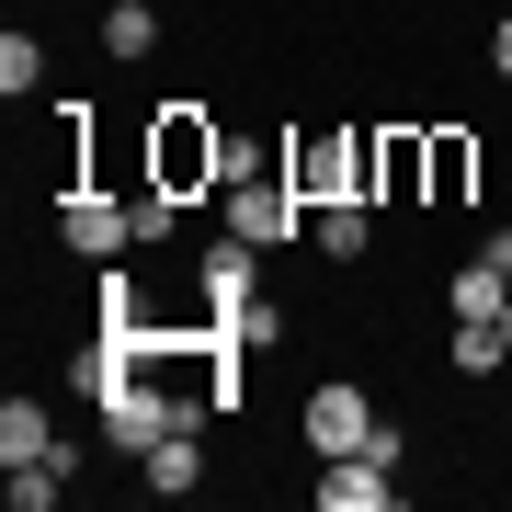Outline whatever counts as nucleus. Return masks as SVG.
I'll return each mask as SVG.
<instances>
[{"label": "nucleus", "mask_w": 512, "mask_h": 512, "mask_svg": "<svg viewBox=\"0 0 512 512\" xmlns=\"http://www.w3.org/2000/svg\"><path fill=\"white\" fill-rule=\"evenodd\" d=\"M228 171H239V148L217 137V114H205V103H160V114H148V183H160V194H205V183H228Z\"/></svg>", "instance_id": "1"}, {"label": "nucleus", "mask_w": 512, "mask_h": 512, "mask_svg": "<svg viewBox=\"0 0 512 512\" xmlns=\"http://www.w3.org/2000/svg\"><path fill=\"white\" fill-rule=\"evenodd\" d=\"M308 456H399V421L353 376H330V387H308Z\"/></svg>", "instance_id": "2"}, {"label": "nucleus", "mask_w": 512, "mask_h": 512, "mask_svg": "<svg viewBox=\"0 0 512 512\" xmlns=\"http://www.w3.org/2000/svg\"><path fill=\"white\" fill-rule=\"evenodd\" d=\"M285 183L330 205V194H376V137H319V148H285Z\"/></svg>", "instance_id": "3"}, {"label": "nucleus", "mask_w": 512, "mask_h": 512, "mask_svg": "<svg viewBox=\"0 0 512 512\" xmlns=\"http://www.w3.org/2000/svg\"><path fill=\"white\" fill-rule=\"evenodd\" d=\"M217 205H228V239H251V251H274V239H296V217H308V194L296 183H217Z\"/></svg>", "instance_id": "4"}, {"label": "nucleus", "mask_w": 512, "mask_h": 512, "mask_svg": "<svg viewBox=\"0 0 512 512\" xmlns=\"http://www.w3.org/2000/svg\"><path fill=\"white\" fill-rule=\"evenodd\" d=\"M399 501V456H319V512H387Z\"/></svg>", "instance_id": "5"}, {"label": "nucleus", "mask_w": 512, "mask_h": 512, "mask_svg": "<svg viewBox=\"0 0 512 512\" xmlns=\"http://www.w3.org/2000/svg\"><path fill=\"white\" fill-rule=\"evenodd\" d=\"M376 205H433V137H421V126H387L376 137Z\"/></svg>", "instance_id": "6"}, {"label": "nucleus", "mask_w": 512, "mask_h": 512, "mask_svg": "<svg viewBox=\"0 0 512 512\" xmlns=\"http://www.w3.org/2000/svg\"><path fill=\"white\" fill-rule=\"evenodd\" d=\"M69 251L80 262H126V239H137V205H114V194H69Z\"/></svg>", "instance_id": "7"}, {"label": "nucleus", "mask_w": 512, "mask_h": 512, "mask_svg": "<svg viewBox=\"0 0 512 512\" xmlns=\"http://www.w3.org/2000/svg\"><path fill=\"white\" fill-rule=\"evenodd\" d=\"M365 205H376V194H330V205H308V239H319L330 262H365V251H376V217H365Z\"/></svg>", "instance_id": "8"}, {"label": "nucleus", "mask_w": 512, "mask_h": 512, "mask_svg": "<svg viewBox=\"0 0 512 512\" xmlns=\"http://www.w3.org/2000/svg\"><path fill=\"white\" fill-rule=\"evenodd\" d=\"M194 478H205V444H194V421H183V433H160V444L137 456V490H160V501H183Z\"/></svg>", "instance_id": "9"}, {"label": "nucleus", "mask_w": 512, "mask_h": 512, "mask_svg": "<svg viewBox=\"0 0 512 512\" xmlns=\"http://www.w3.org/2000/svg\"><path fill=\"white\" fill-rule=\"evenodd\" d=\"M35 456H57V421H46L35 387H23V399H0V467H35Z\"/></svg>", "instance_id": "10"}, {"label": "nucleus", "mask_w": 512, "mask_h": 512, "mask_svg": "<svg viewBox=\"0 0 512 512\" xmlns=\"http://www.w3.org/2000/svg\"><path fill=\"white\" fill-rule=\"evenodd\" d=\"M444 308H456V319H501V308H512V274H501V262H490V251H478V262H467V274H456V285H444Z\"/></svg>", "instance_id": "11"}, {"label": "nucleus", "mask_w": 512, "mask_h": 512, "mask_svg": "<svg viewBox=\"0 0 512 512\" xmlns=\"http://www.w3.org/2000/svg\"><path fill=\"white\" fill-rule=\"evenodd\" d=\"M217 342H228V353H274V342H285V308L239 296V308H217Z\"/></svg>", "instance_id": "12"}, {"label": "nucleus", "mask_w": 512, "mask_h": 512, "mask_svg": "<svg viewBox=\"0 0 512 512\" xmlns=\"http://www.w3.org/2000/svg\"><path fill=\"white\" fill-rule=\"evenodd\" d=\"M467 183H478V137L433 126V205H467Z\"/></svg>", "instance_id": "13"}, {"label": "nucleus", "mask_w": 512, "mask_h": 512, "mask_svg": "<svg viewBox=\"0 0 512 512\" xmlns=\"http://www.w3.org/2000/svg\"><path fill=\"white\" fill-rule=\"evenodd\" d=\"M239 296H251V239H217V251H205V319L239 308Z\"/></svg>", "instance_id": "14"}, {"label": "nucleus", "mask_w": 512, "mask_h": 512, "mask_svg": "<svg viewBox=\"0 0 512 512\" xmlns=\"http://www.w3.org/2000/svg\"><path fill=\"white\" fill-rule=\"evenodd\" d=\"M92 35H103V57H148V46H160V12H148V0H114Z\"/></svg>", "instance_id": "15"}, {"label": "nucleus", "mask_w": 512, "mask_h": 512, "mask_svg": "<svg viewBox=\"0 0 512 512\" xmlns=\"http://www.w3.org/2000/svg\"><path fill=\"white\" fill-rule=\"evenodd\" d=\"M0 490H12V512H57V490H69V444H57V456H35V467H12Z\"/></svg>", "instance_id": "16"}, {"label": "nucleus", "mask_w": 512, "mask_h": 512, "mask_svg": "<svg viewBox=\"0 0 512 512\" xmlns=\"http://www.w3.org/2000/svg\"><path fill=\"white\" fill-rule=\"evenodd\" d=\"M0 92H12V103L46 92V46H35V35H0Z\"/></svg>", "instance_id": "17"}, {"label": "nucleus", "mask_w": 512, "mask_h": 512, "mask_svg": "<svg viewBox=\"0 0 512 512\" xmlns=\"http://www.w3.org/2000/svg\"><path fill=\"white\" fill-rule=\"evenodd\" d=\"M490 69L512 80V0H501V23H490Z\"/></svg>", "instance_id": "18"}, {"label": "nucleus", "mask_w": 512, "mask_h": 512, "mask_svg": "<svg viewBox=\"0 0 512 512\" xmlns=\"http://www.w3.org/2000/svg\"><path fill=\"white\" fill-rule=\"evenodd\" d=\"M490 262H501V274H512V228H490Z\"/></svg>", "instance_id": "19"}, {"label": "nucleus", "mask_w": 512, "mask_h": 512, "mask_svg": "<svg viewBox=\"0 0 512 512\" xmlns=\"http://www.w3.org/2000/svg\"><path fill=\"white\" fill-rule=\"evenodd\" d=\"M501 342H512V308H501Z\"/></svg>", "instance_id": "20"}]
</instances>
